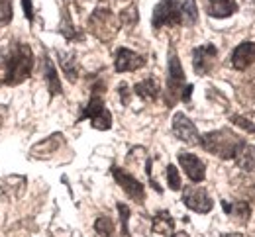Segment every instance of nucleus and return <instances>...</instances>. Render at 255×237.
<instances>
[{"label": "nucleus", "mask_w": 255, "mask_h": 237, "mask_svg": "<svg viewBox=\"0 0 255 237\" xmlns=\"http://www.w3.org/2000/svg\"><path fill=\"white\" fill-rule=\"evenodd\" d=\"M57 57H59V63H61V69H63L65 77H67L71 82H75L77 77H79V69H77V59H75V55H73V53L59 51Z\"/></svg>", "instance_id": "obj_20"}, {"label": "nucleus", "mask_w": 255, "mask_h": 237, "mask_svg": "<svg viewBox=\"0 0 255 237\" xmlns=\"http://www.w3.org/2000/svg\"><path fill=\"white\" fill-rule=\"evenodd\" d=\"M183 24V16L179 10L177 0H163L155 6L153 10V28L159 30L165 26H181Z\"/></svg>", "instance_id": "obj_5"}, {"label": "nucleus", "mask_w": 255, "mask_h": 237, "mask_svg": "<svg viewBox=\"0 0 255 237\" xmlns=\"http://www.w3.org/2000/svg\"><path fill=\"white\" fill-rule=\"evenodd\" d=\"M230 122L234 124V126H238V128H242V130H246V132H252V134H255V122H252V120H248L246 116H230Z\"/></svg>", "instance_id": "obj_26"}, {"label": "nucleus", "mask_w": 255, "mask_h": 237, "mask_svg": "<svg viewBox=\"0 0 255 237\" xmlns=\"http://www.w3.org/2000/svg\"><path fill=\"white\" fill-rule=\"evenodd\" d=\"M222 237H244L242 234H226V236H222Z\"/></svg>", "instance_id": "obj_33"}, {"label": "nucleus", "mask_w": 255, "mask_h": 237, "mask_svg": "<svg viewBox=\"0 0 255 237\" xmlns=\"http://www.w3.org/2000/svg\"><path fill=\"white\" fill-rule=\"evenodd\" d=\"M191 94H192V84H187L181 92V100L183 102H191Z\"/></svg>", "instance_id": "obj_32"}, {"label": "nucleus", "mask_w": 255, "mask_h": 237, "mask_svg": "<svg viewBox=\"0 0 255 237\" xmlns=\"http://www.w3.org/2000/svg\"><path fill=\"white\" fill-rule=\"evenodd\" d=\"M33 71V53L28 43H12L0 51V86H16L30 79Z\"/></svg>", "instance_id": "obj_1"}, {"label": "nucleus", "mask_w": 255, "mask_h": 237, "mask_svg": "<svg viewBox=\"0 0 255 237\" xmlns=\"http://www.w3.org/2000/svg\"><path fill=\"white\" fill-rule=\"evenodd\" d=\"M187 86L185 71L175 53V49L169 51V75H167V106H175V102L181 100V92Z\"/></svg>", "instance_id": "obj_3"}, {"label": "nucleus", "mask_w": 255, "mask_h": 237, "mask_svg": "<svg viewBox=\"0 0 255 237\" xmlns=\"http://www.w3.org/2000/svg\"><path fill=\"white\" fill-rule=\"evenodd\" d=\"M173 134L177 139H181L187 145H198L200 143V134H198L196 126L183 112H177L175 118H173Z\"/></svg>", "instance_id": "obj_10"}, {"label": "nucleus", "mask_w": 255, "mask_h": 237, "mask_svg": "<svg viewBox=\"0 0 255 237\" xmlns=\"http://www.w3.org/2000/svg\"><path fill=\"white\" fill-rule=\"evenodd\" d=\"M143 65H145V59L139 53H135V51H131L128 47H120L116 51V57H114L116 73H131V71L141 69Z\"/></svg>", "instance_id": "obj_11"}, {"label": "nucleus", "mask_w": 255, "mask_h": 237, "mask_svg": "<svg viewBox=\"0 0 255 237\" xmlns=\"http://www.w3.org/2000/svg\"><path fill=\"white\" fill-rule=\"evenodd\" d=\"M252 2H255V0H252Z\"/></svg>", "instance_id": "obj_35"}, {"label": "nucleus", "mask_w": 255, "mask_h": 237, "mask_svg": "<svg viewBox=\"0 0 255 237\" xmlns=\"http://www.w3.org/2000/svg\"><path fill=\"white\" fill-rule=\"evenodd\" d=\"M118 92H120V100H122V104H128V102H129V90H128V84H120V86H118Z\"/></svg>", "instance_id": "obj_31"}, {"label": "nucleus", "mask_w": 255, "mask_h": 237, "mask_svg": "<svg viewBox=\"0 0 255 237\" xmlns=\"http://www.w3.org/2000/svg\"><path fill=\"white\" fill-rule=\"evenodd\" d=\"M167 182H169V188L171 190H181V174L175 165H169L167 167Z\"/></svg>", "instance_id": "obj_25"}, {"label": "nucleus", "mask_w": 255, "mask_h": 237, "mask_svg": "<svg viewBox=\"0 0 255 237\" xmlns=\"http://www.w3.org/2000/svg\"><path fill=\"white\" fill-rule=\"evenodd\" d=\"M133 92L141 98V100H155L157 96H159V82H157V79L155 77H147V79H143L141 82H137L135 86H133Z\"/></svg>", "instance_id": "obj_17"}, {"label": "nucleus", "mask_w": 255, "mask_h": 237, "mask_svg": "<svg viewBox=\"0 0 255 237\" xmlns=\"http://www.w3.org/2000/svg\"><path fill=\"white\" fill-rule=\"evenodd\" d=\"M183 202L185 206L192 210V212H196V214H208L210 210H212V198H210V194H208V190L206 188H198V186H189V188H185V192H183Z\"/></svg>", "instance_id": "obj_9"}, {"label": "nucleus", "mask_w": 255, "mask_h": 237, "mask_svg": "<svg viewBox=\"0 0 255 237\" xmlns=\"http://www.w3.org/2000/svg\"><path fill=\"white\" fill-rule=\"evenodd\" d=\"M112 176H114V180L122 186V190L126 192L133 202L141 204L145 200V188H143V184L133 174H129L128 170L120 169V167H112Z\"/></svg>", "instance_id": "obj_7"}, {"label": "nucleus", "mask_w": 255, "mask_h": 237, "mask_svg": "<svg viewBox=\"0 0 255 237\" xmlns=\"http://www.w3.org/2000/svg\"><path fill=\"white\" fill-rule=\"evenodd\" d=\"M216 59H218V49H216V45L208 43V45L194 47V51H192V67H194V73H196L198 77L208 75V73L212 71V67H214Z\"/></svg>", "instance_id": "obj_8"}, {"label": "nucleus", "mask_w": 255, "mask_h": 237, "mask_svg": "<svg viewBox=\"0 0 255 237\" xmlns=\"http://www.w3.org/2000/svg\"><path fill=\"white\" fill-rule=\"evenodd\" d=\"M61 145H63V136H61V134H55V136L39 141L37 145H33L32 157L33 159H49V157L55 155V151H57Z\"/></svg>", "instance_id": "obj_14"}, {"label": "nucleus", "mask_w": 255, "mask_h": 237, "mask_svg": "<svg viewBox=\"0 0 255 237\" xmlns=\"http://www.w3.org/2000/svg\"><path fill=\"white\" fill-rule=\"evenodd\" d=\"M200 145L206 153L216 155L220 159H236L242 153V149L246 147V141H244V137L234 134L232 130L224 128V130L208 132L206 136H202Z\"/></svg>", "instance_id": "obj_2"}, {"label": "nucleus", "mask_w": 255, "mask_h": 237, "mask_svg": "<svg viewBox=\"0 0 255 237\" xmlns=\"http://www.w3.org/2000/svg\"><path fill=\"white\" fill-rule=\"evenodd\" d=\"M171 237H187V234H183V232H181V234H175V236H171Z\"/></svg>", "instance_id": "obj_34"}, {"label": "nucleus", "mask_w": 255, "mask_h": 237, "mask_svg": "<svg viewBox=\"0 0 255 237\" xmlns=\"http://www.w3.org/2000/svg\"><path fill=\"white\" fill-rule=\"evenodd\" d=\"M255 63V43L244 41L240 43L232 53V67L238 71H246Z\"/></svg>", "instance_id": "obj_13"}, {"label": "nucleus", "mask_w": 255, "mask_h": 237, "mask_svg": "<svg viewBox=\"0 0 255 237\" xmlns=\"http://www.w3.org/2000/svg\"><path fill=\"white\" fill-rule=\"evenodd\" d=\"M177 4H179V10H181V16H183V24L194 26L196 20H198L196 2L194 0H177Z\"/></svg>", "instance_id": "obj_21"}, {"label": "nucleus", "mask_w": 255, "mask_h": 237, "mask_svg": "<svg viewBox=\"0 0 255 237\" xmlns=\"http://www.w3.org/2000/svg\"><path fill=\"white\" fill-rule=\"evenodd\" d=\"M95 232L96 237H116L114 236V224L106 216H100L95 222Z\"/></svg>", "instance_id": "obj_23"}, {"label": "nucleus", "mask_w": 255, "mask_h": 237, "mask_svg": "<svg viewBox=\"0 0 255 237\" xmlns=\"http://www.w3.org/2000/svg\"><path fill=\"white\" fill-rule=\"evenodd\" d=\"M59 30H61V34H63L67 39H77V37H79V35L75 34L73 24L69 22V14H67V12H63V22H61V28H59Z\"/></svg>", "instance_id": "obj_29"}, {"label": "nucleus", "mask_w": 255, "mask_h": 237, "mask_svg": "<svg viewBox=\"0 0 255 237\" xmlns=\"http://www.w3.org/2000/svg\"><path fill=\"white\" fill-rule=\"evenodd\" d=\"M85 118L91 120L93 128H96V130H110L112 128V114L106 110L100 92H93L91 102L87 104V108L83 110L79 120H85Z\"/></svg>", "instance_id": "obj_4"}, {"label": "nucleus", "mask_w": 255, "mask_h": 237, "mask_svg": "<svg viewBox=\"0 0 255 237\" xmlns=\"http://www.w3.org/2000/svg\"><path fill=\"white\" fill-rule=\"evenodd\" d=\"M222 208L224 212L230 216V218H234V220H238L240 224H246L250 218H252V208H250V204L248 202H222Z\"/></svg>", "instance_id": "obj_18"}, {"label": "nucleus", "mask_w": 255, "mask_h": 237, "mask_svg": "<svg viewBox=\"0 0 255 237\" xmlns=\"http://www.w3.org/2000/svg\"><path fill=\"white\" fill-rule=\"evenodd\" d=\"M236 10V0H206V12L212 18H230Z\"/></svg>", "instance_id": "obj_15"}, {"label": "nucleus", "mask_w": 255, "mask_h": 237, "mask_svg": "<svg viewBox=\"0 0 255 237\" xmlns=\"http://www.w3.org/2000/svg\"><path fill=\"white\" fill-rule=\"evenodd\" d=\"M151 230H153V234L169 236V234L175 230V220L171 218V214H169L167 210H161L159 214H155V218H153Z\"/></svg>", "instance_id": "obj_19"}, {"label": "nucleus", "mask_w": 255, "mask_h": 237, "mask_svg": "<svg viewBox=\"0 0 255 237\" xmlns=\"http://www.w3.org/2000/svg\"><path fill=\"white\" fill-rule=\"evenodd\" d=\"M10 20H12V2L0 0V26L10 24Z\"/></svg>", "instance_id": "obj_27"}, {"label": "nucleus", "mask_w": 255, "mask_h": 237, "mask_svg": "<svg viewBox=\"0 0 255 237\" xmlns=\"http://www.w3.org/2000/svg\"><path fill=\"white\" fill-rule=\"evenodd\" d=\"M89 26L93 30V34L100 39H110L112 35L116 34L118 26L114 22V14L108 10V8H96L95 12L91 14V20H89Z\"/></svg>", "instance_id": "obj_6"}, {"label": "nucleus", "mask_w": 255, "mask_h": 237, "mask_svg": "<svg viewBox=\"0 0 255 237\" xmlns=\"http://www.w3.org/2000/svg\"><path fill=\"white\" fill-rule=\"evenodd\" d=\"M22 8H24V16L28 22H33V6L32 0H22Z\"/></svg>", "instance_id": "obj_30"}, {"label": "nucleus", "mask_w": 255, "mask_h": 237, "mask_svg": "<svg viewBox=\"0 0 255 237\" xmlns=\"http://www.w3.org/2000/svg\"><path fill=\"white\" fill-rule=\"evenodd\" d=\"M43 77H45V82H47V88H49V94L51 96H57V94L63 92L59 75L55 71V65H53V61L47 55H43Z\"/></svg>", "instance_id": "obj_16"}, {"label": "nucleus", "mask_w": 255, "mask_h": 237, "mask_svg": "<svg viewBox=\"0 0 255 237\" xmlns=\"http://www.w3.org/2000/svg\"><path fill=\"white\" fill-rule=\"evenodd\" d=\"M238 159V167L244 169L246 172H255V145H248L242 149V153L236 157Z\"/></svg>", "instance_id": "obj_22"}, {"label": "nucleus", "mask_w": 255, "mask_h": 237, "mask_svg": "<svg viewBox=\"0 0 255 237\" xmlns=\"http://www.w3.org/2000/svg\"><path fill=\"white\" fill-rule=\"evenodd\" d=\"M137 8H135V4H129L128 8L122 10V14H120V22L128 26V28H131V26H135L137 24Z\"/></svg>", "instance_id": "obj_24"}, {"label": "nucleus", "mask_w": 255, "mask_h": 237, "mask_svg": "<svg viewBox=\"0 0 255 237\" xmlns=\"http://www.w3.org/2000/svg\"><path fill=\"white\" fill-rule=\"evenodd\" d=\"M177 157H179V163H181L183 170L187 172V176L191 178L192 182H202L204 180V176H206V165L196 155L187 153V151H181Z\"/></svg>", "instance_id": "obj_12"}, {"label": "nucleus", "mask_w": 255, "mask_h": 237, "mask_svg": "<svg viewBox=\"0 0 255 237\" xmlns=\"http://www.w3.org/2000/svg\"><path fill=\"white\" fill-rule=\"evenodd\" d=\"M118 212H120V222H122V237H129V228H128V222H129V208L126 204L118 202Z\"/></svg>", "instance_id": "obj_28"}]
</instances>
